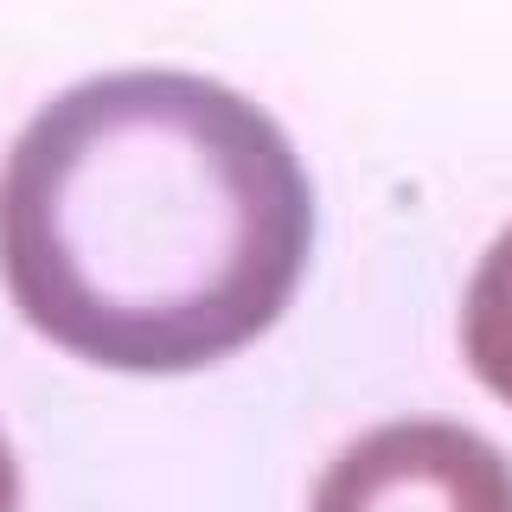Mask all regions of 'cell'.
Here are the masks:
<instances>
[{
    "instance_id": "6da1fadb",
    "label": "cell",
    "mask_w": 512,
    "mask_h": 512,
    "mask_svg": "<svg viewBox=\"0 0 512 512\" xmlns=\"http://www.w3.org/2000/svg\"><path fill=\"white\" fill-rule=\"evenodd\" d=\"M314 199L250 96L192 71L64 90L0 167V276L32 333L109 372H199L276 327Z\"/></svg>"
},
{
    "instance_id": "277c9868",
    "label": "cell",
    "mask_w": 512,
    "mask_h": 512,
    "mask_svg": "<svg viewBox=\"0 0 512 512\" xmlns=\"http://www.w3.org/2000/svg\"><path fill=\"white\" fill-rule=\"evenodd\" d=\"M0 512H20V468H13L7 442H0Z\"/></svg>"
},
{
    "instance_id": "3957f363",
    "label": "cell",
    "mask_w": 512,
    "mask_h": 512,
    "mask_svg": "<svg viewBox=\"0 0 512 512\" xmlns=\"http://www.w3.org/2000/svg\"><path fill=\"white\" fill-rule=\"evenodd\" d=\"M461 346H468L474 378L500 404H512V231L493 237V250L474 269L468 308H461Z\"/></svg>"
},
{
    "instance_id": "7a4b0ae2",
    "label": "cell",
    "mask_w": 512,
    "mask_h": 512,
    "mask_svg": "<svg viewBox=\"0 0 512 512\" xmlns=\"http://www.w3.org/2000/svg\"><path fill=\"white\" fill-rule=\"evenodd\" d=\"M308 512H512V461L461 423H384L333 455Z\"/></svg>"
}]
</instances>
